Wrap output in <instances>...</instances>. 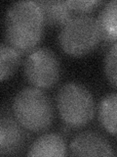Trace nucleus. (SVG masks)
<instances>
[{"mask_svg":"<svg viewBox=\"0 0 117 157\" xmlns=\"http://www.w3.org/2000/svg\"><path fill=\"white\" fill-rule=\"evenodd\" d=\"M74 156H113V149L104 137L96 132H85L78 135L70 144Z\"/></svg>","mask_w":117,"mask_h":157,"instance_id":"423d86ee","label":"nucleus"},{"mask_svg":"<svg viewBox=\"0 0 117 157\" xmlns=\"http://www.w3.org/2000/svg\"><path fill=\"white\" fill-rule=\"evenodd\" d=\"M40 8L44 23L48 25H65L70 20L71 11L66 1H36Z\"/></svg>","mask_w":117,"mask_h":157,"instance_id":"1a4fd4ad","label":"nucleus"},{"mask_svg":"<svg viewBox=\"0 0 117 157\" xmlns=\"http://www.w3.org/2000/svg\"><path fill=\"white\" fill-rule=\"evenodd\" d=\"M99 21L89 16L72 17L63 25L58 43L68 55L83 56L91 52L101 38Z\"/></svg>","mask_w":117,"mask_h":157,"instance_id":"7ed1b4c3","label":"nucleus"},{"mask_svg":"<svg viewBox=\"0 0 117 157\" xmlns=\"http://www.w3.org/2000/svg\"><path fill=\"white\" fill-rule=\"evenodd\" d=\"M57 106L62 120L72 128L88 124L95 113L94 99L90 91L75 82L66 83L61 88Z\"/></svg>","mask_w":117,"mask_h":157,"instance_id":"20e7f679","label":"nucleus"},{"mask_svg":"<svg viewBox=\"0 0 117 157\" xmlns=\"http://www.w3.org/2000/svg\"><path fill=\"white\" fill-rule=\"evenodd\" d=\"M66 154V142L57 134L41 136L28 149V156H65Z\"/></svg>","mask_w":117,"mask_h":157,"instance_id":"6e6552de","label":"nucleus"},{"mask_svg":"<svg viewBox=\"0 0 117 157\" xmlns=\"http://www.w3.org/2000/svg\"><path fill=\"white\" fill-rule=\"evenodd\" d=\"M24 76L37 88H49L60 77V64L51 50L38 48L27 56L24 62Z\"/></svg>","mask_w":117,"mask_h":157,"instance_id":"39448f33","label":"nucleus"},{"mask_svg":"<svg viewBox=\"0 0 117 157\" xmlns=\"http://www.w3.org/2000/svg\"><path fill=\"white\" fill-rule=\"evenodd\" d=\"M105 71L108 81L117 87V43H115L106 54Z\"/></svg>","mask_w":117,"mask_h":157,"instance_id":"ddd939ff","label":"nucleus"},{"mask_svg":"<svg viewBox=\"0 0 117 157\" xmlns=\"http://www.w3.org/2000/svg\"><path fill=\"white\" fill-rule=\"evenodd\" d=\"M101 125L110 134L117 136V93H112L101 100L99 108Z\"/></svg>","mask_w":117,"mask_h":157,"instance_id":"9d476101","label":"nucleus"},{"mask_svg":"<svg viewBox=\"0 0 117 157\" xmlns=\"http://www.w3.org/2000/svg\"><path fill=\"white\" fill-rule=\"evenodd\" d=\"M101 36L108 40H117V0L105 4L98 19Z\"/></svg>","mask_w":117,"mask_h":157,"instance_id":"9b49d317","label":"nucleus"},{"mask_svg":"<svg viewBox=\"0 0 117 157\" xmlns=\"http://www.w3.org/2000/svg\"><path fill=\"white\" fill-rule=\"evenodd\" d=\"M12 109L14 117L24 129L41 132L53 121V107L48 96L39 88L28 87L15 96Z\"/></svg>","mask_w":117,"mask_h":157,"instance_id":"f03ea898","label":"nucleus"},{"mask_svg":"<svg viewBox=\"0 0 117 157\" xmlns=\"http://www.w3.org/2000/svg\"><path fill=\"white\" fill-rule=\"evenodd\" d=\"M21 56L17 49L10 45L1 44L0 48V78L1 81L6 80L18 68Z\"/></svg>","mask_w":117,"mask_h":157,"instance_id":"f8f14e48","label":"nucleus"},{"mask_svg":"<svg viewBox=\"0 0 117 157\" xmlns=\"http://www.w3.org/2000/svg\"><path fill=\"white\" fill-rule=\"evenodd\" d=\"M43 26V15L36 1L15 2L5 17V37L10 46L27 52L40 41Z\"/></svg>","mask_w":117,"mask_h":157,"instance_id":"f257e3e1","label":"nucleus"},{"mask_svg":"<svg viewBox=\"0 0 117 157\" xmlns=\"http://www.w3.org/2000/svg\"><path fill=\"white\" fill-rule=\"evenodd\" d=\"M21 124L10 114L2 113L0 118V153L13 154L23 144V132Z\"/></svg>","mask_w":117,"mask_h":157,"instance_id":"0eeeda50","label":"nucleus"},{"mask_svg":"<svg viewBox=\"0 0 117 157\" xmlns=\"http://www.w3.org/2000/svg\"><path fill=\"white\" fill-rule=\"evenodd\" d=\"M68 6L70 7L71 10L79 12H87L90 11L93 8H95L100 1L97 0H92V1H81V0H68L66 1Z\"/></svg>","mask_w":117,"mask_h":157,"instance_id":"4468645a","label":"nucleus"}]
</instances>
